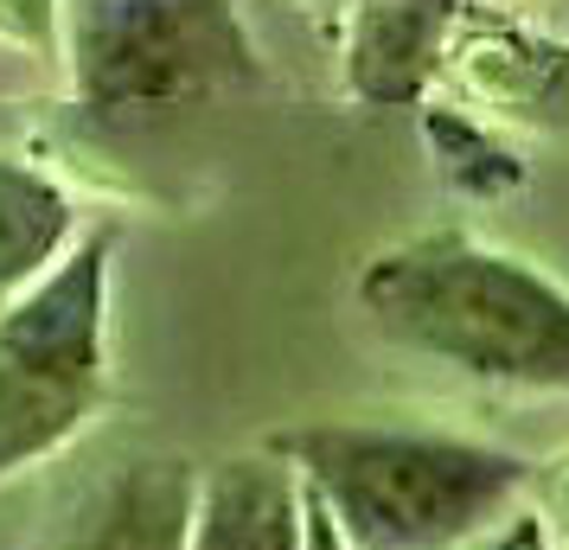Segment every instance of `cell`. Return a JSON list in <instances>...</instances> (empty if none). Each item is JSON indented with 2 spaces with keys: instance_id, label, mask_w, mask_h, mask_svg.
I'll return each mask as SVG.
<instances>
[{
  "instance_id": "4",
  "label": "cell",
  "mask_w": 569,
  "mask_h": 550,
  "mask_svg": "<svg viewBox=\"0 0 569 550\" xmlns=\"http://www.w3.org/2000/svg\"><path fill=\"white\" fill-rule=\"evenodd\" d=\"M58 39L83 116L192 109L262 83V52L237 0H64Z\"/></svg>"
},
{
  "instance_id": "1",
  "label": "cell",
  "mask_w": 569,
  "mask_h": 550,
  "mask_svg": "<svg viewBox=\"0 0 569 550\" xmlns=\"http://www.w3.org/2000/svg\"><path fill=\"white\" fill-rule=\"evenodd\" d=\"M365 327L416 366L525 397H569V289L473 231H416L365 257Z\"/></svg>"
},
{
  "instance_id": "3",
  "label": "cell",
  "mask_w": 569,
  "mask_h": 550,
  "mask_svg": "<svg viewBox=\"0 0 569 550\" xmlns=\"http://www.w3.org/2000/svg\"><path fill=\"white\" fill-rule=\"evenodd\" d=\"M109 269L116 224L83 237L0 308V487L90 436L109 403Z\"/></svg>"
},
{
  "instance_id": "9",
  "label": "cell",
  "mask_w": 569,
  "mask_h": 550,
  "mask_svg": "<svg viewBox=\"0 0 569 550\" xmlns=\"http://www.w3.org/2000/svg\"><path fill=\"white\" fill-rule=\"evenodd\" d=\"M78 237V199L46 167L0 148V308L27 294L39 276H52Z\"/></svg>"
},
{
  "instance_id": "14",
  "label": "cell",
  "mask_w": 569,
  "mask_h": 550,
  "mask_svg": "<svg viewBox=\"0 0 569 550\" xmlns=\"http://www.w3.org/2000/svg\"><path fill=\"white\" fill-rule=\"evenodd\" d=\"M308 550H346V544H339V531L327 524V512H320L313 499H308Z\"/></svg>"
},
{
  "instance_id": "6",
  "label": "cell",
  "mask_w": 569,
  "mask_h": 550,
  "mask_svg": "<svg viewBox=\"0 0 569 550\" xmlns=\"http://www.w3.org/2000/svg\"><path fill=\"white\" fill-rule=\"evenodd\" d=\"M441 78H455L473 103H487L506 122H531V129L569 122V46L499 13L461 7L441 52Z\"/></svg>"
},
{
  "instance_id": "7",
  "label": "cell",
  "mask_w": 569,
  "mask_h": 550,
  "mask_svg": "<svg viewBox=\"0 0 569 550\" xmlns=\"http://www.w3.org/2000/svg\"><path fill=\"white\" fill-rule=\"evenodd\" d=\"M455 20L461 0H346V97L365 109H422Z\"/></svg>"
},
{
  "instance_id": "2",
  "label": "cell",
  "mask_w": 569,
  "mask_h": 550,
  "mask_svg": "<svg viewBox=\"0 0 569 550\" xmlns=\"http://www.w3.org/2000/svg\"><path fill=\"white\" fill-rule=\"evenodd\" d=\"M301 493L327 512L346 550H473L525 512L531 454L403 417H320L276 429Z\"/></svg>"
},
{
  "instance_id": "5",
  "label": "cell",
  "mask_w": 569,
  "mask_h": 550,
  "mask_svg": "<svg viewBox=\"0 0 569 550\" xmlns=\"http://www.w3.org/2000/svg\"><path fill=\"white\" fill-rule=\"evenodd\" d=\"M199 468L160 448H122L97 468H71L20 550H186Z\"/></svg>"
},
{
  "instance_id": "8",
  "label": "cell",
  "mask_w": 569,
  "mask_h": 550,
  "mask_svg": "<svg viewBox=\"0 0 569 550\" xmlns=\"http://www.w3.org/2000/svg\"><path fill=\"white\" fill-rule=\"evenodd\" d=\"M186 550H308V493L276 448L199 468Z\"/></svg>"
},
{
  "instance_id": "11",
  "label": "cell",
  "mask_w": 569,
  "mask_h": 550,
  "mask_svg": "<svg viewBox=\"0 0 569 550\" xmlns=\"http://www.w3.org/2000/svg\"><path fill=\"white\" fill-rule=\"evenodd\" d=\"M525 512L538 519V531L550 538V550H569V448H557L550 461H538V468H531Z\"/></svg>"
},
{
  "instance_id": "13",
  "label": "cell",
  "mask_w": 569,
  "mask_h": 550,
  "mask_svg": "<svg viewBox=\"0 0 569 550\" xmlns=\"http://www.w3.org/2000/svg\"><path fill=\"white\" fill-rule=\"evenodd\" d=\"M473 550H550V538L538 531V519H531V512H512V519L499 524L492 538H480Z\"/></svg>"
},
{
  "instance_id": "10",
  "label": "cell",
  "mask_w": 569,
  "mask_h": 550,
  "mask_svg": "<svg viewBox=\"0 0 569 550\" xmlns=\"http://www.w3.org/2000/svg\"><path fill=\"white\" fill-rule=\"evenodd\" d=\"M422 134H429V154H436L441 180L455 186V192H467V199H492V192L525 186V160L473 109L422 103Z\"/></svg>"
},
{
  "instance_id": "12",
  "label": "cell",
  "mask_w": 569,
  "mask_h": 550,
  "mask_svg": "<svg viewBox=\"0 0 569 550\" xmlns=\"http://www.w3.org/2000/svg\"><path fill=\"white\" fill-rule=\"evenodd\" d=\"M58 7L64 0H0V39L32 58L58 52Z\"/></svg>"
}]
</instances>
